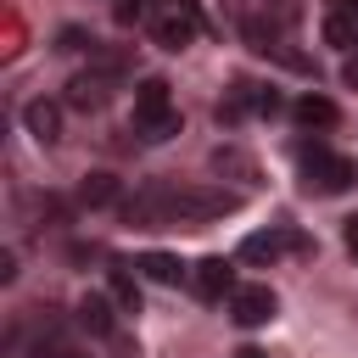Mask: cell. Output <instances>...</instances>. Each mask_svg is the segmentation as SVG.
I'll return each instance as SVG.
<instances>
[{
    "mask_svg": "<svg viewBox=\"0 0 358 358\" xmlns=\"http://www.w3.org/2000/svg\"><path fill=\"white\" fill-rule=\"evenodd\" d=\"M235 207H241V196L218 190V185H145L123 213H129V224L157 229V224H213Z\"/></svg>",
    "mask_w": 358,
    "mask_h": 358,
    "instance_id": "6da1fadb",
    "label": "cell"
},
{
    "mask_svg": "<svg viewBox=\"0 0 358 358\" xmlns=\"http://www.w3.org/2000/svg\"><path fill=\"white\" fill-rule=\"evenodd\" d=\"M134 134L140 140H168L179 134V106H173V90L162 78H140L134 84Z\"/></svg>",
    "mask_w": 358,
    "mask_h": 358,
    "instance_id": "7a4b0ae2",
    "label": "cell"
},
{
    "mask_svg": "<svg viewBox=\"0 0 358 358\" xmlns=\"http://www.w3.org/2000/svg\"><path fill=\"white\" fill-rule=\"evenodd\" d=\"M296 168H302V185L319 190V196H341V190L358 179V168H352L347 157H336L330 145H319V140H313V145H308V140L296 145Z\"/></svg>",
    "mask_w": 358,
    "mask_h": 358,
    "instance_id": "3957f363",
    "label": "cell"
},
{
    "mask_svg": "<svg viewBox=\"0 0 358 358\" xmlns=\"http://www.w3.org/2000/svg\"><path fill=\"white\" fill-rule=\"evenodd\" d=\"M117 78H123V56H101L90 73H78V78L67 84V106H78V112L106 106V101H112V90H117Z\"/></svg>",
    "mask_w": 358,
    "mask_h": 358,
    "instance_id": "277c9868",
    "label": "cell"
},
{
    "mask_svg": "<svg viewBox=\"0 0 358 358\" xmlns=\"http://www.w3.org/2000/svg\"><path fill=\"white\" fill-rule=\"evenodd\" d=\"M308 241L296 235V229H257V235H246L241 241V257L246 263H280L285 252H302Z\"/></svg>",
    "mask_w": 358,
    "mask_h": 358,
    "instance_id": "5b68a950",
    "label": "cell"
},
{
    "mask_svg": "<svg viewBox=\"0 0 358 358\" xmlns=\"http://www.w3.org/2000/svg\"><path fill=\"white\" fill-rule=\"evenodd\" d=\"M274 308H280V296H274L268 285H235V291H229V319H235V324H268Z\"/></svg>",
    "mask_w": 358,
    "mask_h": 358,
    "instance_id": "8992f818",
    "label": "cell"
},
{
    "mask_svg": "<svg viewBox=\"0 0 358 358\" xmlns=\"http://www.w3.org/2000/svg\"><path fill=\"white\" fill-rule=\"evenodd\" d=\"M151 28H157V45H162V50H185V45L196 39L201 17H196L190 6H173V0H168V11H162V17L151 22Z\"/></svg>",
    "mask_w": 358,
    "mask_h": 358,
    "instance_id": "52a82bcc",
    "label": "cell"
},
{
    "mask_svg": "<svg viewBox=\"0 0 358 358\" xmlns=\"http://www.w3.org/2000/svg\"><path fill=\"white\" fill-rule=\"evenodd\" d=\"M117 302L112 296H101V291H90L84 302H78V324L90 330V336H101V341H117Z\"/></svg>",
    "mask_w": 358,
    "mask_h": 358,
    "instance_id": "ba28073f",
    "label": "cell"
},
{
    "mask_svg": "<svg viewBox=\"0 0 358 358\" xmlns=\"http://www.w3.org/2000/svg\"><path fill=\"white\" fill-rule=\"evenodd\" d=\"M190 285H196V296H201V302H218L224 291H235V268H229L224 257H201V263H196V274H190Z\"/></svg>",
    "mask_w": 358,
    "mask_h": 358,
    "instance_id": "9c48e42d",
    "label": "cell"
},
{
    "mask_svg": "<svg viewBox=\"0 0 358 358\" xmlns=\"http://www.w3.org/2000/svg\"><path fill=\"white\" fill-rule=\"evenodd\" d=\"M22 123H28V134H34L39 145H56V140H62V106L45 101V95L22 106Z\"/></svg>",
    "mask_w": 358,
    "mask_h": 358,
    "instance_id": "30bf717a",
    "label": "cell"
},
{
    "mask_svg": "<svg viewBox=\"0 0 358 358\" xmlns=\"http://www.w3.org/2000/svg\"><path fill=\"white\" fill-rule=\"evenodd\" d=\"M134 268H140L145 280H157V285H179V280H185V263L168 257V252H145V257H134Z\"/></svg>",
    "mask_w": 358,
    "mask_h": 358,
    "instance_id": "8fae6325",
    "label": "cell"
},
{
    "mask_svg": "<svg viewBox=\"0 0 358 358\" xmlns=\"http://www.w3.org/2000/svg\"><path fill=\"white\" fill-rule=\"evenodd\" d=\"M106 291H112V302H117L123 313H140V280H134V274H129L123 263H117V268L106 274Z\"/></svg>",
    "mask_w": 358,
    "mask_h": 358,
    "instance_id": "7c38bea8",
    "label": "cell"
},
{
    "mask_svg": "<svg viewBox=\"0 0 358 358\" xmlns=\"http://www.w3.org/2000/svg\"><path fill=\"white\" fill-rule=\"evenodd\" d=\"M291 112H296V123H308V129H330V123H336V101H324V95H302Z\"/></svg>",
    "mask_w": 358,
    "mask_h": 358,
    "instance_id": "4fadbf2b",
    "label": "cell"
},
{
    "mask_svg": "<svg viewBox=\"0 0 358 358\" xmlns=\"http://www.w3.org/2000/svg\"><path fill=\"white\" fill-rule=\"evenodd\" d=\"M78 201H84V207H112V201H117V179H112V173H84Z\"/></svg>",
    "mask_w": 358,
    "mask_h": 358,
    "instance_id": "5bb4252c",
    "label": "cell"
},
{
    "mask_svg": "<svg viewBox=\"0 0 358 358\" xmlns=\"http://www.w3.org/2000/svg\"><path fill=\"white\" fill-rule=\"evenodd\" d=\"M324 39H330L336 50H352V45H358V22L341 17V11H324Z\"/></svg>",
    "mask_w": 358,
    "mask_h": 358,
    "instance_id": "9a60e30c",
    "label": "cell"
},
{
    "mask_svg": "<svg viewBox=\"0 0 358 358\" xmlns=\"http://www.w3.org/2000/svg\"><path fill=\"white\" fill-rule=\"evenodd\" d=\"M112 17L123 28H140V22H157V6L151 0H112Z\"/></svg>",
    "mask_w": 358,
    "mask_h": 358,
    "instance_id": "2e32d148",
    "label": "cell"
},
{
    "mask_svg": "<svg viewBox=\"0 0 358 358\" xmlns=\"http://www.w3.org/2000/svg\"><path fill=\"white\" fill-rule=\"evenodd\" d=\"M341 78L358 90V50H347V62H341Z\"/></svg>",
    "mask_w": 358,
    "mask_h": 358,
    "instance_id": "e0dca14e",
    "label": "cell"
},
{
    "mask_svg": "<svg viewBox=\"0 0 358 358\" xmlns=\"http://www.w3.org/2000/svg\"><path fill=\"white\" fill-rule=\"evenodd\" d=\"M324 11H341V17H352V22H358V0H324Z\"/></svg>",
    "mask_w": 358,
    "mask_h": 358,
    "instance_id": "ac0fdd59",
    "label": "cell"
},
{
    "mask_svg": "<svg viewBox=\"0 0 358 358\" xmlns=\"http://www.w3.org/2000/svg\"><path fill=\"white\" fill-rule=\"evenodd\" d=\"M0 280H6V285L17 280V257H11V252H0Z\"/></svg>",
    "mask_w": 358,
    "mask_h": 358,
    "instance_id": "d6986e66",
    "label": "cell"
},
{
    "mask_svg": "<svg viewBox=\"0 0 358 358\" xmlns=\"http://www.w3.org/2000/svg\"><path fill=\"white\" fill-rule=\"evenodd\" d=\"M347 252L358 257V218H347Z\"/></svg>",
    "mask_w": 358,
    "mask_h": 358,
    "instance_id": "ffe728a7",
    "label": "cell"
},
{
    "mask_svg": "<svg viewBox=\"0 0 358 358\" xmlns=\"http://www.w3.org/2000/svg\"><path fill=\"white\" fill-rule=\"evenodd\" d=\"M235 358H268V352H257V347H241V352H235Z\"/></svg>",
    "mask_w": 358,
    "mask_h": 358,
    "instance_id": "44dd1931",
    "label": "cell"
},
{
    "mask_svg": "<svg viewBox=\"0 0 358 358\" xmlns=\"http://www.w3.org/2000/svg\"><path fill=\"white\" fill-rule=\"evenodd\" d=\"M73 358H78V352H73Z\"/></svg>",
    "mask_w": 358,
    "mask_h": 358,
    "instance_id": "7402d4cb",
    "label": "cell"
}]
</instances>
